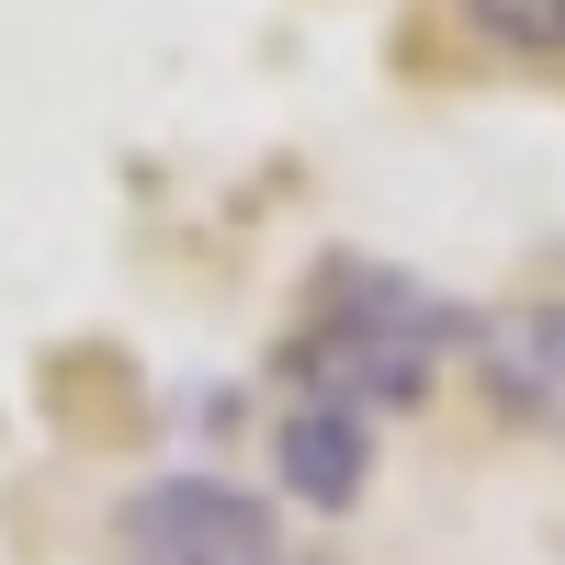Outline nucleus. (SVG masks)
Listing matches in <instances>:
<instances>
[{
  "label": "nucleus",
  "mask_w": 565,
  "mask_h": 565,
  "mask_svg": "<svg viewBox=\"0 0 565 565\" xmlns=\"http://www.w3.org/2000/svg\"><path fill=\"white\" fill-rule=\"evenodd\" d=\"M271 487L295 498V509H351L373 487V418L295 396V407L271 418Z\"/></svg>",
  "instance_id": "nucleus-3"
},
{
  "label": "nucleus",
  "mask_w": 565,
  "mask_h": 565,
  "mask_svg": "<svg viewBox=\"0 0 565 565\" xmlns=\"http://www.w3.org/2000/svg\"><path fill=\"white\" fill-rule=\"evenodd\" d=\"M476 362L509 407L532 418H565V295H532V306H498L476 317Z\"/></svg>",
  "instance_id": "nucleus-4"
},
{
  "label": "nucleus",
  "mask_w": 565,
  "mask_h": 565,
  "mask_svg": "<svg viewBox=\"0 0 565 565\" xmlns=\"http://www.w3.org/2000/svg\"><path fill=\"white\" fill-rule=\"evenodd\" d=\"M136 565H282V509L238 476H148L125 498Z\"/></svg>",
  "instance_id": "nucleus-1"
},
{
  "label": "nucleus",
  "mask_w": 565,
  "mask_h": 565,
  "mask_svg": "<svg viewBox=\"0 0 565 565\" xmlns=\"http://www.w3.org/2000/svg\"><path fill=\"white\" fill-rule=\"evenodd\" d=\"M317 317L373 328V340H396V351H418V362L476 351V306L441 295V282H418V271H385V260H340V271H328V295H317Z\"/></svg>",
  "instance_id": "nucleus-2"
},
{
  "label": "nucleus",
  "mask_w": 565,
  "mask_h": 565,
  "mask_svg": "<svg viewBox=\"0 0 565 565\" xmlns=\"http://www.w3.org/2000/svg\"><path fill=\"white\" fill-rule=\"evenodd\" d=\"M463 23L498 57H565V0H463Z\"/></svg>",
  "instance_id": "nucleus-5"
}]
</instances>
